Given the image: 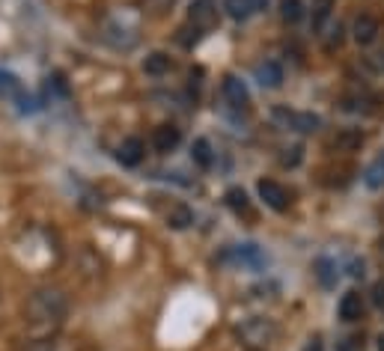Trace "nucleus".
<instances>
[{"label": "nucleus", "mask_w": 384, "mask_h": 351, "mask_svg": "<svg viewBox=\"0 0 384 351\" xmlns=\"http://www.w3.org/2000/svg\"><path fill=\"white\" fill-rule=\"evenodd\" d=\"M69 313V298L63 289H36L30 298H27L24 306V316L30 321L33 330H54Z\"/></svg>", "instance_id": "1"}, {"label": "nucleus", "mask_w": 384, "mask_h": 351, "mask_svg": "<svg viewBox=\"0 0 384 351\" xmlns=\"http://www.w3.org/2000/svg\"><path fill=\"white\" fill-rule=\"evenodd\" d=\"M235 333H238V340L245 343V345H250L253 351H260V348L272 345V343L277 340L280 328L274 325L272 318H265V316H253V318H245V321H241V325L235 328Z\"/></svg>", "instance_id": "2"}, {"label": "nucleus", "mask_w": 384, "mask_h": 351, "mask_svg": "<svg viewBox=\"0 0 384 351\" xmlns=\"http://www.w3.org/2000/svg\"><path fill=\"white\" fill-rule=\"evenodd\" d=\"M223 265H233L241 271H265L268 268V253L260 244H233L218 256Z\"/></svg>", "instance_id": "3"}, {"label": "nucleus", "mask_w": 384, "mask_h": 351, "mask_svg": "<svg viewBox=\"0 0 384 351\" xmlns=\"http://www.w3.org/2000/svg\"><path fill=\"white\" fill-rule=\"evenodd\" d=\"M102 39L107 42L110 48L117 51H128L137 45V24L125 16V12H120V16H110L105 18V27H102Z\"/></svg>", "instance_id": "4"}, {"label": "nucleus", "mask_w": 384, "mask_h": 351, "mask_svg": "<svg viewBox=\"0 0 384 351\" xmlns=\"http://www.w3.org/2000/svg\"><path fill=\"white\" fill-rule=\"evenodd\" d=\"M272 120L286 128V131H298V134H313V131H319L322 120L316 113H307V110H289V108H274L272 110Z\"/></svg>", "instance_id": "5"}, {"label": "nucleus", "mask_w": 384, "mask_h": 351, "mask_svg": "<svg viewBox=\"0 0 384 351\" xmlns=\"http://www.w3.org/2000/svg\"><path fill=\"white\" fill-rule=\"evenodd\" d=\"M0 98L12 101V105H18L21 113H33V110H36V101L24 93L21 81L12 75V71H0Z\"/></svg>", "instance_id": "6"}, {"label": "nucleus", "mask_w": 384, "mask_h": 351, "mask_svg": "<svg viewBox=\"0 0 384 351\" xmlns=\"http://www.w3.org/2000/svg\"><path fill=\"white\" fill-rule=\"evenodd\" d=\"M188 24L194 27V33H209L218 24V4L215 0H194L188 9Z\"/></svg>", "instance_id": "7"}, {"label": "nucleus", "mask_w": 384, "mask_h": 351, "mask_svg": "<svg viewBox=\"0 0 384 351\" xmlns=\"http://www.w3.org/2000/svg\"><path fill=\"white\" fill-rule=\"evenodd\" d=\"M256 191H260V197L265 200V206L274 209V212H286L289 202H292L286 188H283L280 182H272V179H262L260 185H256Z\"/></svg>", "instance_id": "8"}, {"label": "nucleus", "mask_w": 384, "mask_h": 351, "mask_svg": "<svg viewBox=\"0 0 384 351\" xmlns=\"http://www.w3.org/2000/svg\"><path fill=\"white\" fill-rule=\"evenodd\" d=\"M223 98H226V105L235 108V110H248V105H250L248 86H245V81L235 78V75L223 78Z\"/></svg>", "instance_id": "9"}, {"label": "nucleus", "mask_w": 384, "mask_h": 351, "mask_svg": "<svg viewBox=\"0 0 384 351\" xmlns=\"http://www.w3.org/2000/svg\"><path fill=\"white\" fill-rule=\"evenodd\" d=\"M268 6V0H223V9L226 16L235 18V21H248L256 12H262Z\"/></svg>", "instance_id": "10"}, {"label": "nucleus", "mask_w": 384, "mask_h": 351, "mask_svg": "<svg viewBox=\"0 0 384 351\" xmlns=\"http://www.w3.org/2000/svg\"><path fill=\"white\" fill-rule=\"evenodd\" d=\"M144 140L140 137H125L122 143H120V149H117V161L122 167H137L140 161H144Z\"/></svg>", "instance_id": "11"}, {"label": "nucleus", "mask_w": 384, "mask_h": 351, "mask_svg": "<svg viewBox=\"0 0 384 351\" xmlns=\"http://www.w3.org/2000/svg\"><path fill=\"white\" fill-rule=\"evenodd\" d=\"M256 81H260L262 90H280L283 86V66L274 60H265L256 66Z\"/></svg>", "instance_id": "12"}, {"label": "nucleus", "mask_w": 384, "mask_h": 351, "mask_svg": "<svg viewBox=\"0 0 384 351\" xmlns=\"http://www.w3.org/2000/svg\"><path fill=\"white\" fill-rule=\"evenodd\" d=\"M351 33H354V42H358V45H373V42L378 39V18L358 16V18H354Z\"/></svg>", "instance_id": "13"}, {"label": "nucleus", "mask_w": 384, "mask_h": 351, "mask_svg": "<svg viewBox=\"0 0 384 351\" xmlns=\"http://www.w3.org/2000/svg\"><path fill=\"white\" fill-rule=\"evenodd\" d=\"M179 143H182V131H179L176 125H158V128H155L152 146H155L158 152H173Z\"/></svg>", "instance_id": "14"}, {"label": "nucleus", "mask_w": 384, "mask_h": 351, "mask_svg": "<svg viewBox=\"0 0 384 351\" xmlns=\"http://www.w3.org/2000/svg\"><path fill=\"white\" fill-rule=\"evenodd\" d=\"M339 318L343 321H358L363 316V298H361V292H346L343 298H339Z\"/></svg>", "instance_id": "15"}, {"label": "nucleus", "mask_w": 384, "mask_h": 351, "mask_svg": "<svg viewBox=\"0 0 384 351\" xmlns=\"http://www.w3.org/2000/svg\"><path fill=\"white\" fill-rule=\"evenodd\" d=\"M24 351H78V345L72 340H63V336H45V340L30 343Z\"/></svg>", "instance_id": "16"}, {"label": "nucleus", "mask_w": 384, "mask_h": 351, "mask_svg": "<svg viewBox=\"0 0 384 351\" xmlns=\"http://www.w3.org/2000/svg\"><path fill=\"white\" fill-rule=\"evenodd\" d=\"M191 161L197 167H203V170H209L211 164H215V152H211V143L206 140V137H197L194 140V146H191Z\"/></svg>", "instance_id": "17"}, {"label": "nucleus", "mask_w": 384, "mask_h": 351, "mask_svg": "<svg viewBox=\"0 0 384 351\" xmlns=\"http://www.w3.org/2000/svg\"><path fill=\"white\" fill-rule=\"evenodd\" d=\"M361 143H363L361 128H343V131H339V134L334 137V149H339V152H354V149H361Z\"/></svg>", "instance_id": "18"}, {"label": "nucleus", "mask_w": 384, "mask_h": 351, "mask_svg": "<svg viewBox=\"0 0 384 351\" xmlns=\"http://www.w3.org/2000/svg\"><path fill=\"white\" fill-rule=\"evenodd\" d=\"M194 224V212L185 206V202H176V206H170L167 212V226H173V229H188Z\"/></svg>", "instance_id": "19"}, {"label": "nucleus", "mask_w": 384, "mask_h": 351, "mask_svg": "<svg viewBox=\"0 0 384 351\" xmlns=\"http://www.w3.org/2000/svg\"><path fill=\"white\" fill-rule=\"evenodd\" d=\"M170 69H173V60H170L167 54H161V51L149 54L146 60H144V71H146V75H152V78H158V75H167Z\"/></svg>", "instance_id": "20"}, {"label": "nucleus", "mask_w": 384, "mask_h": 351, "mask_svg": "<svg viewBox=\"0 0 384 351\" xmlns=\"http://www.w3.org/2000/svg\"><path fill=\"white\" fill-rule=\"evenodd\" d=\"M363 182H366V188H373V191H378V188H384V152L373 161V164L366 167V173H363Z\"/></svg>", "instance_id": "21"}, {"label": "nucleus", "mask_w": 384, "mask_h": 351, "mask_svg": "<svg viewBox=\"0 0 384 351\" xmlns=\"http://www.w3.org/2000/svg\"><path fill=\"white\" fill-rule=\"evenodd\" d=\"M313 268H316V277H319V283L325 286V289H334L337 286V265H334V262L331 259H316V265H313Z\"/></svg>", "instance_id": "22"}, {"label": "nucleus", "mask_w": 384, "mask_h": 351, "mask_svg": "<svg viewBox=\"0 0 384 351\" xmlns=\"http://www.w3.org/2000/svg\"><path fill=\"white\" fill-rule=\"evenodd\" d=\"M280 18L286 24H298L304 18V4L301 0H280Z\"/></svg>", "instance_id": "23"}, {"label": "nucleus", "mask_w": 384, "mask_h": 351, "mask_svg": "<svg viewBox=\"0 0 384 351\" xmlns=\"http://www.w3.org/2000/svg\"><path fill=\"white\" fill-rule=\"evenodd\" d=\"M223 200H226V206H230L233 212H250V200H248V194H245V188H230V191L223 194Z\"/></svg>", "instance_id": "24"}, {"label": "nucleus", "mask_w": 384, "mask_h": 351, "mask_svg": "<svg viewBox=\"0 0 384 351\" xmlns=\"http://www.w3.org/2000/svg\"><path fill=\"white\" fill-rule=\"evenodd\" d=\"M334 9V0H313V30H322V24L328 21Z\"/></svg>", "instance_id": "25"}, {"label": "nucleus", "mask_w": 384, "mask_h": 351, "mask_svg": "<svg viewBox=\"0 0 384 351\" xmlns=\"http://www.w3.org/2000/svg\"><path fill=\"white\" fill-rule=\"evenodd\" d=\"M140 6H144L146 16L161 18V16H167V12L176 6V0H140Z\"/></svg>", "instance_id": "26"}, {"label": "nucleus", "mask_w": 384, "mask_h": 351, "mask_svg": "<svg viewBox=\"0 0 384 351\" xmlns=\"http://www.w3.org/2000/svg\"><path fill=\"white\" fill-rule=\"evenodd\" d=\"M45 96H48L51 101L69 96V84L63 81V75H51V78H48V84H45Z\"/></svg>", "instance_id": "27"}, {"label": "nucleus", "mask_w": 384, "mask_h": 351, "mask_svg": "<svg viewBox=\"0 0 384 351\" xmlns=\"http://www.w3.org/2000/svg\"><path fill=\"white\" fill-rule=\"evenodd\" d=\"M301 158H304V149H301V146H292V149H283L280 164L283 167H298V164H301Z\"/></svg>", "instance_id": "28"}, {"label": "nucleus", "mask_w": 384, "mask_h": 351, "mask_svg": "<svg viewBox=\"0 0 384 351\" xmlns=\"http://www.w3.org/2000/svg\"><path fill=\"white\" fill-rule=\"evenodd\" d=\"M373 301H376V306H384V283H376V289H373Z\"/></svg>", "instance_id": "29"}, {"label": "nucleus", "mask_w": 384, "mask_h": 351, "mask_svg": "<svg viewBox=\"0 0 384 351\" xmlns=\"http://www.w3.org/2000/svg\"><path fill=\"white\" fill-rule=\"evenodd\" d=\"M358 348H361V343L351 336V340H343V343H339V348H337V351H358Z\"/></svg>", "instance_id": "30"}, {"label": "nucleus", "mask_w": 384, "mask_h": 351, "mask_svg": "<svg viewBox=\"0 0 384 351\" xmlns=\"http://www.w3.org/2000/svg\"><path fill=\"white\" fill-rule=\"evenodd\" d=\"M307 351H322V345H319V336H316V340H310V348Z\"/></svg>", "instance_id": "31"}, {"label": "nucleus", "mask_w": 384, "mask_h": 351, "mask_svg": "<svg viewBox=\"0 0 384 351\" xmlns=\"http://www.w3.org/2000/svg\"><path fill=\"white\" fill-rule=\"evenodd\" d=\"M378 351H384V333L378 336Z\"/></svg>", "instance_id": "32"}]
</instances>
